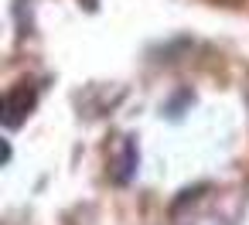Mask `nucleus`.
<instances>
[{"label": "nucleus", "mask_w": 249, "mask_h": 225, "mask_svg": "<svg viewBox=\"0 0 249 225\" xmlns=\"http://www.w3.org/2000/svg\"><path fill=\"white\" fill-rule=\"evenodd\" d=\"M222 201L225 198H218V194H208V198H201L191 211H188V218H184V225H235V218H239V208H229V211H222Z\"/></svg>", "instance_id": "nucleus-1"}, {"label": "nucleus", "mask_w": 249, "mask_h": 225, "mask_svg": "<svg viewBox=\"0 0 249 225\" xmlns=\"http://www.w3.org/2000/svg\"><path fill=\"white\" fill-rule=\"evenodd\" d=\"M31 106H35V89H28V82H21L4 99V123L7 126H18L24 120V113H31Z\"/></svg>", "instance_id": "nucleus-2"}]
</instances>
